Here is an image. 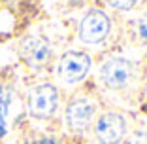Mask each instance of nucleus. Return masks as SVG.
<instances>
[{"mask_svg": "<svg viewBox=\"0 0 147 144\" xmlns=\"http://www.w3.org/2000/svg\"><path fill=\"white\" fill-rule=\"evenodd\" d=\"M57 108H59V93L57 87L51 83H42L36 85L28 95V110L34 118L47 119L55 116Z\"/></svg>", "mask_w": 147, "mask_h": 144, "instance_id": "nucleus-1", "label": "nucleus"}, {"mask_svg": "<svg viewBox=\"0 0 147 144\" xmlns=\"http://www.w3.org/2000/svg\"><path fill=\"white\" fill-rule=\"evenodd\" d=\"M91 57L83 51H68L59 61V78L66 83H78L89 74Z\"/></svg>", "mask_w": 147, "mask_h": 144, "instance_id": "nucleus-2", "label": "nucleus"}, {"mask_svg": "<svg viewBox=\"0 0 147 144\" xmlns=\"http://www.w3.org/2000/svg\"><path fill=\"white\" fill-rule=\"evenodd\" d=\"M126 119L117 112H106L94 123V136L100 144H119L125 139Z\"/></svg>", "mask_w": 147, "mask_h": 144, "instance_id": "nucleus-3", "label": "nucleus"}, {"mask_svg": "<svg viewBox=\"0 0 147 144\" xmlns=\"http://www.w3.org/2000/svg\"><path fill=\"white\" fill-rule=\"evenodd\" d=\"M109 34V19L104 12L91 10L79 25V38L85 44H100Z\"/></svg>", "mask_w": 147, "mask_h": 144, "instance_id": "nucleus-4", "label": "nucleus"}, {"mask_svg": "<svg viewBox=\"0 0 147 144\" xmlns=\"http://www.w3.org/2000/svg\"><path fill=\"white\" fill-rule=\"evenodd\" d=\"M132 78V65L126 59H109L100 68V80L108 85L109 89L125 87Z\"/></svg>", "mask_w": 147, "mask_h": 144, "instance_id": "nucleus-5", "label": "nucleus"}, {"mask_svg": "<svg viewBox=\"0 0 147 144\" xmlns=\"http://www.w3.org/2000/svg\"><path fill=\"white\" fill-rule=\"evenodd\" d=\"M21 55L30 66H43L49 63L53 49L42 36H26L21 42Z\"/></svg>", "mask_w": 147, "mask_h": 144, "instance_id": "nucleus-6", "label": "nucleus"}, {"mask_svg": "<svg viewBox=\"0 0 147 144\" xmlns=\"http://www.w3.org/2000/svg\"><path fill=\"white\" fill-rule=\"evenodd\" d=\"M94 118V104L89 99H76L66 108V123L72 131H85Z\"/></svg>", "mask_w": 147, "mask_h": 144, "instance_id": "nucleus-7", "label": "nucleus"}, {"mask_svg": "<svg viewBox=\"0 0 147 144\" xmlns=\"http://www.w3.org/2000/svg\"><path fill=\"white\" fill-rule=\"evenodd\" d=\"M11 108V91L0 85V136L8 129V116Z\"/></svg>", "mask_w": 147, "mask_h": 144, "instance_id": "nucleus-8", "label": "nucleus"}, {"mask_svg": "<svg viewBox=\"0 0 147 144\" xmlns=\"http://www.w3.org/2000/svg\"><path fill=\"white\" fill-rule=\"evenodd\" d=\"M134 31H136V36L142 40L143 44H147V13H143V15H140L136 19Z\"/></svg>", "mask_w": 147, "mask_h": 144, "instance_id": "nucleus-9", "label": "nucleus"}, {"mask_svg": "<svg viewBox=\"0 0 147 144\" xmlns=\"http://www.w3.org/2000/svg\"><path fill=\"white\" fill-rule=\"evenodd\" d=\"M109 6L111 8H117V10H123V12H126V10H132L136 4V0H108Z\"/></svg>", "mask_w": 147, "mask_h": 144, "instance_id": "nucleus-10", "label": "nucleus"}, {"mask_svg": "<svg viewBox=\"0 0 147 144\" xmlns=\"http://www.w3.org/2000/svg\"><path fill=\"white\" fill-rule=\"evenodd\" d=\"M128 144H147V133L145 131H138L132 135V139L128 140Z\"/></svg>", "mask_w": 147, "mask_h": 144, "instance_id": "nucleus-11", "label": "nucleus"}, {"mask_svg": "<svg viewBox=\"0 0 147 144\" xmlns=\"http://www.w3.org/2000/svg\"><path fill=\"white\" fill-rule=\"evenodd\" d=\"M30 144H59L55 139H38V140H34V142H30Z\"/></svg>", "mask_w": 147, "mask_h": 144, "instance_id": "nucleus-12", "label": "nucleus"}]
</instances>
